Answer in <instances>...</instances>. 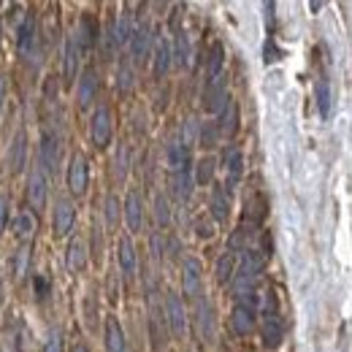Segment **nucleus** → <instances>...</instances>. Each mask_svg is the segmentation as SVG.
<instances>
[{"instance_id":"nucleus-22","label":"nucleus","mask_w":352,"mask_h":352,"mask_svg":"<svg viewBox=\"0 0 352 352\" xmlns=\"http://www.w3.org/2000/svg\"><path fill=\"white\" fill-rule=\"evenodd\" d=\"M0 336H3V352H25V342H28L25 336H28V331H25V322L16 314H8Z\"/></svg>"},{"instance_id":"nucleus-9","label":"nucleus","mask_w":352,"mask_h":352,"mask_svg":"<svg viewBox=\"0 0 352 352\" xmlns=\"http://www.w3.org/2000/svg\"><path fill=\"white\" fill-rule=\"evenodd\" d=\"M182 296L187 298V301H201V298H206L204 296V265L198 258H192V255H187L184 261H182Z\"/></svg>"},{"instance_id":"nucleus-29","label":"nucleus","mask_w":352,"mask_h":352,"mask_svg":"<svg viewBox=\"0 0 352 352\" xmlns=\"http://www.w3.org/2000/svg\"><path fill=\"white\" fill-rule=\"evenodd\" d=\"M30 258H33V244H19L16 252L11 255V276L14 282H22L30 274Z\"/></svg>"},{"instance_id":"nucleus-41","label":"nucleus","mask_w":352,"mask_h":352,"mask_svg":"<svg viewBox=\"0 0 352 352\" xmlns=\"http://www.w3.org/2000/svg\"><path fill=\"white\" fill-rule=\"evenodd\" d=\"M131 171V149L125 146V144H120V149H117V155H114V174L120 182H125V176Z\"/></svg>"},{"instance_id":"nucleus-34","label":"nucleus","mask_w":352,"mask_h":352,"mask_svg":"<svg viewBox=\"0 0 352 352\" xmlns=\"http://www.w3.org/2000/svg\"><path fill=\"white\" fill-rule=\"evenodd\" d=\"M314 100H317V111H320V117L328 120L331 111H333V87H331V79L322 76V79L317 82V87H314Z\"/></svg>"},{"instance_id":"nucleus-11","label":"nucleus","mask_w":352,"mask_h":352,"mask_svg":"<svg viewBox=\"0 0 352 352\" xmlns=\"http://www.w3.org/2000/svg\"><path fill=\"white\" fill-rule=\"evenodd\" d=\"M201 103H204V111L220 117L222 109L230 103L228 79H225V76H220V79H206V82H204V92H201Z\"/></svg>"},{"instance_id":"nucleus-4","label":"nucleus","mask_w":352,"mask_h":352,"mask_svg":"<svg viewBox=\"0 0 352 352\" xmlns=\"http://www.w3.org/2000/svg\"><path fill=\"white\" fill-rule=\"evenodd\" d=\"M46 201H49V174L36 160V163H30L28 182H25V204L33 214H41L46 209Z\"/></svg>"},{"instance_id":"nucleus-35","label":"nucleus","mask_w":352,"mask_h":352,"mask_svg":"<svg viewBox=\"0 0 352 352\" xmlns=\"http://www.w3.org/2000/svg\"><path fill=\"white\" fill-rule=\"evenodd\" d=\"M192 190H195V179L192 171H184V174H171V192L179 204H187L192 198Z\"/></svg>"},{"instance_id":"nucleus-8","label":"nucleus","mask_w":352,"mask_h":352,"mask_svg":"<svg viewBox=\"0 0 352 352\" xmlns=\"http://www.w3.org/2000/svg\"><path fill=\"white\" fill-rule=\"evenodd\" d=\"M163 309H166V320H168V331L174 339H184L187 336V325H190V314H187V304L184 298L176 293V290H168L163 296Z\"/></svg>"},{"instance_id":"nucleus-28","label":"nucleus","mask_w":352,"mask_h":352,"mask_svg":"<svg viewBox=\"0 0 352 352\" xmlns=\"http://www.w3.org/2000/svg\"><path fill=\"white\" fill-rule=\"evenodd\" d=\"M87 244L79 239V236H74L71 241H68V247H65V265H68V271L71 274H82L85 268H87Z\"/></svg>"},{"instance_id":"nucleus-6","label":"nucleus","mask_w":352,"mask_h":352,"mask_svg":"<svg viewBox=\"0 0 352 352\" xmlns=\"http://www.w3.org/2000/svg\"><path fill=\"white\" fill-rule=\"evenodd\" d=\"M155 38H157V33H155V28L149 25V19H146V16H138V19H135V30H133V36H131V44H128V57L133 60V65H135V63L141 65L144 60L152 57Z\"/></svg>"},{"instance_id":"nucleus-13","label":"nucleus","mask_w":352,"mask_h":352,"mask_svg":"<svg viewBox=\"0 0 352 352\" xmlns=\"http://www.w3.org/2000/svg\"><path fill=\"white\" fill-rule=\"evenodd\" d=\"M74 225H76V206H74V201L71 198H57V204L52 209V233H54V239L71 236Z\"/></svg>"},{"instance_id":"nucleus-23","label":"nucleus","mask_w":352,"mask_h":352,"mask_svg":"<svg viewBox=\"0 0 352 352\" xmlns=\"http://www.w3.org/2000/svg\"><path fill=\"white\" fill-rule=\"evenodd\" d=\"M230 190L225 184H212V195H209V217L217 222V225H225L230 220Z\"/></svg>"},{"instance_id":"nucleus-45","label":"nucleus","mask_w":352,"mask_h":352,"mask_svg":"<svg viewBox=\"0 0 352 352\" xmlns=\"http://www.w3.org/2000/svg\"><path fill=\"white\" fill-rule=\"evenodd\" d=\"M8 220H11V195L0 187V239H3V233L8 228Z\"/></svg>"},{"instance_id":"nucleus-49","label":"nucleus","mask_w":352,"mask_h":352,"mask_svg":"<svg viewBox=\"0 0 352 352\" xmlns=\"http://www.w3.org/2000/svg\"><path fill=\"white\" fill-rule=\"evenodd\" d=\"M71 352H89V347L85 344V342H79V344H74V350Z\"/></svg>"},{"instance_id":"nucleus-30","label":"nucleus","mask_w":352,"mask_h":352,"mask_svg":"<svg viewBox=\"0 0 352 352\" xmlns=\"http://www.w3.org/2000/svg\"><path fill=\"white\" fill-rule=\"evenodd\" d=\"M217 128H220L222 138H236V133H239V103L233 98L217 117Z\"/></svg>"},{"instance_id":"nucleus-38","label":"nucleus","mask_w":352,"mask_h":352,"mask_svg":"<svg viewBox=\"0 0 352 352\" xmlns=\"http://www.w3.org/2000/svg\"><path fill=\"white\" fill-rule=\"evenodd\" d=\"M152 206H155V222H157V228L166 230L171 225V201L166 198V192H157Z\"/></svg>"},{"instance_id":"nucleus-27","label":"nucleus","mask_w":352,"mask_h":352,"mask_svg":"<svg viewBox=\"0 0 352 352\" xmlns=\"http://www.w3.org/2000/svg\"><path fill=\"white\" fill-rule=\"evenodd\" d=\"M268 214V201H265L263 192H252L244 204V214H241V222L255 228V230H263V220Z\"/></svg>"},{"instance_id":"nucleus-31","label":"nucleus","mask_w":352,"mask_h":352,"mask_svg":"<svg viewBox=\"0 0 352 352\" xmlns=\"http://www.w3.org/2000/svg\"><path fill=\"white\" fill-rule=\"evenodd\" d=\"M225 76V46L214 41L206 52V79H220Z\"/></svg>"},{"instance_id":"nucleus-36","label":"nucleus","mask_w":352,"mask_h":352,"mask_svg":"<svg viewBox=\"0 0 352 352\" xmlns=\"http://www.w3.org/2000/svg\"><path fill=\"white\" fill-rule=\"evenodd\" d=\"M135 87V68H133V60L128 54H122L120 65H117V89L122 95H128L131 89Z\"/></svg>"},{"instance_id":"nucleus-10","label":"nucleus","mask_w":352,"mask_h":352,"mask_svg":"<svg viewBox=\"0 0 352 352\" xmlns=\"http://www.w3.org/2000/svg\"><path fill=\"white\" fill-rule=\"evenodd\" d=\"M65 184H68V192H71L74 198L87 195L89 160L85 152H74V155H71V160H68V171H65Z\"/></svg>"},{"instance_id":"nucleus-2","label":"nucleus","mask_w":352,"mask_h":352,"mask_svg":"<svg viewBox=\"0 0 352 352\" xmlns=\"http://www.w3.org/2000/svg\"><path fill=\"white\" fill-rule=\"evenodd\" d=\"M41 49H44L41 22H38V16L33 11H28L25 19L19 22V28H16V54L22 57V63L38 65L41 63Z\"/></svg>"},{"instance_id":"nucleus-1","label":"nucleus","mask_w":352,"mask_h":352,"mask_svg":"<svg viewBox=\"0 0 352 352\" xmlns=\"http://www.w3.org/2000/svg\"><path fill=\"white\" fill-rule=\"evenodd\" d=\"M258 328H261V339H263L265 350H276L285 339V322H282V311H279V301H276V293L274 287H268L263 296H261V320H258Z\"/></svg>"},{"instance_id":"nucleus-20","label":"nucleus","mask_w":352,"mask_h":352,"mask_svg":"<svg viewBox=\"0 0 352 352\" xmlns=\"http://www.w3.org/2000/svg\"><path fill=\"white\" fill-rule=\"evenodd\" d=\"M117 265H120V276L131 285L138 274V252L131 236H120L117 241Z\"/></svg>"},{"instance_id":"nucleus-32","label":"nucleus","mask_w":352,"mask_h":352,"mask_svg":"<svg viewBox=\"0 0 352 352\" xmlns=\"http://www.w3.org/2000/svg\"><path fill=\"white\" fill-rule=\"evenodd\" d=\"M236 268H239V255L230 252V250H225L220 255V261H217V268H214L217 285H230L233 276H236Z\"/></svg>"},{"instance_id":"nucleus-43","label":"nucleus","mask_w":352,"mask_h":352,"mask_svg":"<svg viewBox=\"0 0 352 352\" xmlns=\"http://www.w3.org/2000/svg\"><path fill=\"white\" fill-rule=\"evenodd\" d=\"M33 293H36V301L44 304L46 298L52 296V279L46 274H36L33 276Z\"/></svg>"},{"instance_id":"nucleus-39","label":"nucleus","mask_w":352,"mask_h":352,"mask_svg":"<svg viewBox=\"0 0 352 352\" xmlns=\"http://www.w3.org/2000/svg\"><path fill=\"white\" fill-rule=\"evenodd\" d=\"M222 133L217 128V120L214 122H201V133H198V144L204 146V149H214L217 144H220Z\"/></svg>"},{"instance_id":"nucleus-3","label":"nucleus","mask_w":352,"mask_h":352,"mask_svg":"<svg viewBox=\"0 0 352 352\" xmlns=\"http://www.w3.org/2000/svg\"><path fill=\"white\" fill-rule=\"evenodd\" d=\"M258 320H261V298L258 296L236 298L233 301V309H230V331L239 339L252 336V331L258 328Z\"/></svg>"},{"instance_id":"nucleus-46","label":"nucleus","mask_w":352,"mask_h":352,"mask_svg":"<svg viewBox=\"0 0 352 352\" xmlns=\"http://www.w3.org/2000/svg\"><path fill=\"white\" fill-rule=\"evenodd\" d=\"M100 250H103V239H100V228L92 225V255L100 261Z\"/></svg>"},{"instance_id":"nucleus-19","label":"nucleus","mask_w":352,"mask_h":352,"mask_svg":"<svg viewBox=\"0 0 352 352\" xmlns=\"http://www.w3.org/2000/svg\"><path fill=\"white\" fill-rule=\"evenodd\" d=\"M144 214H146L144 195H141L135 187H131L128 195H125V201H122V217L128 222V230H131V233H141V228H144Z\"/></svg>"},{"instance_id":"nucleus-21","label":"nucleus","mask_w":352,"mask_h":352,"mask_svg":"<svg viewBox=\"0 0 352 352\" xmlns=\"http://www.w3.org/2000/svg\"><path fill=\"white\" fill-rule=\"evenodd\" d=\"M82 57H85V52H82V46L76 41V36L71 33V36L65 38V46H63V82H65V87H71L74 79L79 76V63H82Z\"/></svg>"},{"instance_id":"nucleus-18","label":"nucleus","mask_w":352,"mask_h":352,"mask_svg":"<svg viewBox=\"0 0 352 352\" xmlns=\"http://www.w3.org/2000/svg\"><path fill=\"white\" fill-rule=\"evenodd\" d=\"M171 65H174V44H171V38L157 33L155 49H152V74H155V79H166Z\"/></svg>"},{"instance_id":"nucleus-33","label":"nucleus","mask_w":352,"mask_h":352,"mask_svg":"<svg viewBox=\"0 0 352 352\" xmlns=\"http://www.w3.org/2000/svg\"><path fill=\"white\" fill-rule=\"evenodd\" d=\"M174 63L179 68H187L190 63V38L187 30L179 28V14L174 16Z\"/></svg>"},{"instance_id":"nucleus-50","label":"nucleus","mask_w":352,"mask_h":352,"mask_svg":"<svg viewBox=\"0 0 352 352\" xmlns=\"http://www.w3.org/2000/svg\"><path fill=\"white\" fill-rule=\"evenodd\" d=\"M0 44H3V19H0Z\"/></svg>"},{"instance_id":"nucleus-47","label":"nucleus","mask_w":352,"mask_h":352,"mask_svg":"<svg viewBox=\"0 0 352 352\" xmlns=\"http://www.w3.org/2000/svg\"><path fill=\"white\" fill-rule=\"evenodd\" d=\"M6 307V276H3V271H0V311Z\"/></svg>"},{"instance_id":"nucleus-5","label":"nucleus","mask_w":352,"mask_h":352,"mask_svg":"<svg viewBox=\"0 0 352 352\" xmlns=\"http://www.w3.org/2000/svg\"><path fill=\"white\" fill-rule=\"evenodd\" d=\"M60 155H63V138L57 131V122L54 120H44V128H41V144H38V163L46 174H54L57 166H60Z\"/></svg>"},{"instance_id":"nucleus-42","label":"nucleus","mask_w":352,"mask_h":352,"mask_svg":"<svg viewBox=\"0 0 352 352\" xmlns=\"http://www.w3.org/2000/svg\"><path fill=\"white\" fill-rule=\"evenodd\" d=\"M41 352H65V336L60 328H52L46 333L44 344H41Z\"/></svg>"},{"instance_id":"nucleus-37","label":"nucleus","mask_w":352,"mask_h":352,"mask_svg":"<svg viewBox=\"0 0 352 352\" xmlns=\"http://www.w3.org/2000/svg\"><path fill=\"white\" fill-rule=\"evenodd\" d=\"M214 171H217V160L212 155H204L192 166V179H195V184H214Z\"/></svg>"},{"instance_id":"nucleus-17","label":"nucleus","mask_w":352,"mask_h":352,"mask_svg":"<svg viewBox=\"0 0 352 352\" xmlns=\"http://www.w3.org/2000/svg\"><path fill=\"white\" fill-rule=\"evenodd\" d=\"M100 95V76L95 71V65H87L82 74H79V82H76V100H79V109H92L95 100Z\"/></svg>"},{"instance_id":"nucleus-12","label":"nucleus","mask_w":352,"mask_h":352,"mask_svg":"<svg viewBox=\"0 0 352 352\" xmlns=\"http://www.w3.org/2000/svg\"><path fill=\"white\" fill-rule=\"evenodd\" d=\"M30 163V144H28V133L19 131L14 133L11 144H8V155H6V166H8V174L19 176Z\"/></svg>"},{"instance_id":"nucleus-7","label":"nucleus","mask_w":352,"mask_h":352,"mask_svg":"<svg viewBox=\"0 0 352 352\" xmlns=\"http://www.w3.org/2000/svg\"><path fill=\"white\" fill-rule=\"evenodd\" d=\"M114 138V117H111V109L109 103H98L92 117H89V141L95 149H106Z\"/></svg>"},{"instance_id":"nucleus-14","label":"nucleus","mask_w":352,"mask_h":352,"mask_svg":"<svg viewBox=\"0 0 352 352\" xmlns=\"http://www.w3.org/2000/svg\"><path fill=\"white\" fill-rule=\"evenodd\" d=\"M74 36H76V41H79V46H82V52H85V54H89L95 46L100 44L103 28H100V22H98V16H95L92 11H85V14L79 16Z\"/></svg>"},{"instance_id":"nucleus-15","label":"nucleus","mask_w":352,"mask_h":352,"mask_svg":"<svg viewBox=\"0 0 352 352\" xmlns=\"http://www.w3.org/2000/svg\"><path fill=\"white\" fill-rule=\"evenodd\" d=\"M222 168H225V187L228 190L239 187V182L244 176V152L239 144H228L222 149Z\"/></svg>"},{"instance_id":"nucleus-16","label":"nucleus","mask_w":352,"mask_h":352,"mask_svg":"<svg viewBox=\"0 0 352 352\" xmlns=\"http://www.w3.org/2000/svg\"><path fill=\"white\" fill-rule=\"evenodd\" d=\"M192 328L198 333L201 342H214V328H217V320H214V307L201 298L195 301V309H192Z\"/></svg>"},{"instance_id":"nucleus-48","label":"nucleus","mask_w":352,"mask_h":352,"mask_svg":"<svg viewBox=\"0 0 352 352\" xmlns=\"http://www.w3.org/2000/svg\"><path fill=\"white\" fill-rule=\"evenodd\" d=\"M6 92H8V87H6V76L0 74V111H3V103H6Z\"/></svg>"},{"instance_id":"nucleus-24","label":"nucleus","mask_w":352,"mask_h":352,"mask_svg":"<svg viewBox=\"0 0 352 352\" xmlns=\"http://www.w3.org/2000/svg\"><path fill=\"white\" fill-rule=\"evenodd\" d=\"M103 347H106V352H131L125 328H122V322L114 314L106 317V325H103Z\"/></svg>"},{"instance_id":"nucleus-40","label":"nucleus","mask_w":352,"mask_h":352,"mask_svg":"<svg viewBox=\"0 0 352 352\" xmlns=\"http://www.w3.org/2000/svg\"><path fill=\"white\" fill-rule=\"evenodd\" d=\"M103 214H106V222H109V228H117V222L122 217V201L114 195V192H109L106 195V204H103Z\"/></svg>"},{"instance_id":"nucleus-25","label":"nucleus","mask_w":352,"mask_h":352,"mask_svg":"<svg viewBox=\"0 0 352 352\" xmlns=\"http://www.w3.org/2000/svg\"><path fill=\"white\" fill-rule=\"evenodd\" d=\"M11 230H14V239L19 244H33V239L38 233V214H33L30 209H22L19 214H14Z\"/></svg>"},{"instance_id":"nucleus-44","label":"nucleus","mask_w":352,"mask_h":352,"mask_svg":"<svg viewBox=\"0 0 352 352\" xmlns=\"http://www.w3.org/2000/svg\"><path fill=\"white\" fill-rule=\"evenodd\" d=\"M214 225H217V222L212 220L209 214H201V217H195V222H192L198 239H212V236H214Z\"/></svg>"},{"instance_id":"nucleus-26","label":"nucleus","mask_w":352,"mask_h":352,"mask_svg":"<svg viewBox=\"0 0 352 352\" xmlns=\"http://www.w3.org/2000/svg\"><path fill=\"white\" fill-rule=\"evenodd\" d=\"M166 166H168V174H184L192 168V155H190V146L182 144L179 138L171 141L166 146Z\"/></svg>"}]
</instances>
